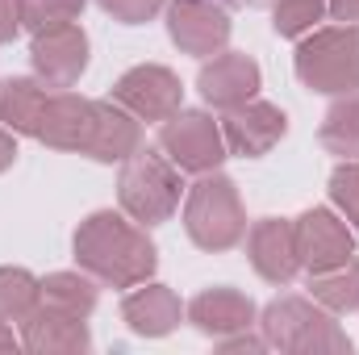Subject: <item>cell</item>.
Here are the masks:
<instances>
[{
  "label": "cell",
  "mask_w": 359,
  "mask_h": 355,
  "mask_svg": "<svg viewBox=\"0 0 359 355\" xmlns=\"http://www.w3.org/2000/svg\"><path fill=\"white\" fill-rule=\"evenodd\" d=\"M76 264L88 272L92 280L113 284V288H134L155 276L159 251L147 239V226L134 217H121L113 209H96L80 222L76 230Z\"/></svg>",
  "instance_id": "cell-1"
},
{
  "label": "cell",
  "mask_w": 359,
  "mask_h": 355,
  "mask_svg": "<svg viewBox=\"0 0 359 355\" xmlns=\"http://www.w3.org/2000/svg\"><path fill=\"white\" fill-rule=\"evenodd\" d=\"M184 230L201 251H230L247 239V209L238 184L222 172H205L184 196Z\"/></svg>",
  "instance_id": "cell-2"
},
{
  "label": "cell",
  "mask_w": 359,
  "mask_h": 355,
  "mask_svg": "<svg viewBox=\"0 0 359 355\" xmlns=\"http://www.w3.org/2000/svg\"><path fill=\"white\" fill-rule=\"evenodd\" d=\"M292 67H297V80L309 92H322V96L359 92V21L309 29L297 46Z\"/></svg>",
  "instance_id": "cell-3"
},
{
  "label": "cell",
  "mask_w": 359,
  "mask_h": 355,
  "mask_svg": "<svg viewBox=\"0 0 359 355\" xmlns=\"http://www.w3.org/2000/svg\"><path fill=\"white\" fill-rule=\"evenodd\" d=\"M264 343L276 351L292 355H326V351H351V339L339 330L330 309L305 301V297H276L264 318H259Z\"/></svg>",
  "instance_id": "cell-4"
},
{
  "label": "cell",
  "mask_w": 359,
  "mask_h": 355,
  "mask_svg": "<svg viewBox=\"0 0 359 355\" xmlns=\"http://www.w3.org/2000/svg\"><path fill=\"white\" fill-rule=\"evenodd\" d=\"M180 168L159 155V151H147L138 147L126 163H121V176H117V201L121 209L138 222V226H159L168 222L180 209Z\"/></svg>",
  "instance_id": "cell-5"
},
{
  "label": "cell",
  "mask_w": 359,
  "mask_h": 355,
  "mask_svg": "<svg viewBox=\"0 0 359 355\" xmlns=\"http://www.w3.org/2000/svg\"><path fill=\"white\" fill-rule=\"evenodd\" d=\"M159 151L188 176L217 172L226 163V134L205 109H176L168 121H159Z\"/></svg>",
  "instance_id": "cell-6"
},
{
  "label": "cell",
  "mask_w": 359,
  "mask_h": 355,
  "mask_svg": "<svg viewBox=\"0 0 359 355\" xmlns=\"http://www.w3.org/2000/svg\"><path fill=\"white\" fill-rule=\"evenodd\" d=\"M292 234H297V260H301V267H305L309 276L330 272V267L347 264V260L355 255V230H351L339 213H330V209H322V205L305 209V213L292 222Z\"/></svg>",
  "instance_id": "cell-7"
},
{
  "label": "cell",
  "mask_w": 359,
  "mask_h": 355,
  "mask_svg": "<svg viewBox=\"0 0 359 355\" xmlns=\"http://www.w3.org/2000/svg\"><path fill=\"white\" fill-rule=\"evenodd\" d=\"M230 13L222 0H172L168 4V34L184 55L213 59L230 42Z\"/></svg>",
  "instance_id": "cell-8"
},
{
  "label": "cell",
  "mask_w": 359,
  "mask_h": 355,
  "mask_svg": "<svg viewBox=\"0 0 359 355\" xmlns=\"http://www.w3.org/2000/svg\"><path fill=\"white\" fill-rule=\"evenodd\" d=\"M113 100L138 121H168L176 109H184V84L163 63H138L113 84Z\"/></svg>",
  "instance_id": "cell-9"
},
{
  "label": "cell",
  "mask_w": 359,
  "mask_h": 355,
  "mask_svg": "<svg viewBox=\"0 0 359 355\" xmlns=\"http://www.w3.org/2000/svg\"><path fill=\"white\" fill-rule=\"evenodd\" d=\"M34 138L42 147H55V151H80V155H88L92 138H96V100L76 96V92H67V88H55L46 96V105H42Z\"/></svg>",
  "instance_id": "cell-10"
},
{
  "label": "cell",
  "mask_w": 359,
  "mask_h": 355,
  "mask_svg": "<svg viewBox=\"0 0 359 355\" xmlns=\"http://www.w3.org/2000/svg\"><path fill=\"white\" fill-rule=\"evenodd\" d=\"M29 63L46 88H72L88 67V34L76 21L38 29L29 46Z\"/></svg>",
  "instance_id": "cell-11"
},
{
  "label": "cell",
  "mask_w": 359,
  "mask_h": 355,
  "mask_svg": "<svg viewBox=\"0 0 359 355\" xmlns=\"http://www.w3.org/2000/svg\"><path fill=\"white\" fill-rule=\"evenodd\" d=\"M259 84H264L259 63L251 55H238V51H222V55L205 59V67L196 76V88L205 96V105H213L222 113L255 100L259 96Z\"/></svg>",
  "instance_id": "cell-12"
},
{
  "label": "cell",
  "mask_w": 359,
  "mask_h": 355,
  "mask_svg": "<svg viewBox=\"0 0 359 355\" xmlns=\"http://www.w3.org/2000/svg\"><path fill=\"white\" fill-rule=\"evenodd\" d=\"M222 134H226V151L230 155L259 159L288 134V113L280 105H268V100H247V105L226 113Z\"/></svg>",
  "instance_id": "cell-13"
},
{
  "label": "cell",
  "mask_w": 359,
  "mask_h": 355,
  "mask_svg": "<svg viewBox=\"0 0 359 355\" xmlns=\"http://www.w3.org/2000/svg\"><path fill=\"white\" fill-rule=\"evenodd\" d=\"M21 347L34 355H84L92 351L88 318L63 314L55 305H38L25 322H21Z\"/></svg>",
  "instance_id": "cell-14"
},
{
  "label": "cell",
  "mask_w": 359,
  "mask_h": 355,
  "mask_svg": "<svg viewBox=\"0 0 359 355\" xmlns=\"http://www.w3.org/2000/svg\"><path fill=\"white\" fill-rule=\"evenodd\" d=\"M247 260L268 284H292L301 260H297V234L284 217H259L247 230Z\"/></svg>",
  "instance_id": "cell-15"
},
{
  "label": "cell",
  "mask_w": 359,
  "mask_h": 355,
  "mask_svg": "<svg viewBox=\"0 0 359 355\" xmlns=\"http://www.w3.org/2000/svg\"><path fill=\"white\" fill-rule=\"evenodd\" d=\"M184 314H188V322L201 335H213V339L238 335V330H251L255 326V301L247 293H238V288H226V284L196 293Z\"/></svg>",
  "instance_id": "cell-16"
},
{
  "label": "cell",
  "mask_w": 359,
  "mask_h": 355,
  "mask_svg": "<svg viewBox=\"0 0 359 355\" xmlns=\"http://www.w3.org/2000/svg\"><path fill=\"white\" fill-rule=\"evenodd\" d=\"M180 318H184V305H180V297L168 288V284H134L130 293H126V301H121V322L134 330V335H142V339H163V335H172L180 326Z\"/></svg>",
  "instance_id": "cell-17"
},
{
  "label": "cell",
  "mask_w": 359,
  "mask_h": 355,
  "mask_svg": "<svg viewBox=\"0 0 359 355\" xmlns=\"http://www.w3.org/2000/svg\"><path fill=\"white\" fill-rule=\"evenodd\" d=\"M142 147V126L130 109L117 100H96V138H92L88 159L96 163H126Z\"/></svg>",
  "instance_id": "cell-18"
},
{
  "label": "cell",
  "mask_w": 359,
  "mask_h": 355,
  "mask_svg": "<svg viewBox=\"0 0 359 355\" xmlns=\"http://www.w3.org/2000/svg\"><path fill=\"white\" fill-rule=\"evenodd\" d=\"M46 96H50V88H46L42 80H25V76L0 80V121H4L13 134H29V138H34Z\"/></svg>",
  "instance_id": "cell-19"
},
{
  "label": "cell",
  "mask_w": 359,
  "mask_h": 355,
  "mask_svg": "<svg viewBox=\"0 0 359 355\" xmlns=\"http://www.w3.org/2000/svg\"><path fill=\"white\" fill-rule=\"evenodd\" d=\"M322 147L339 159H359V92L339 96L322 117Z\"/></svg>",
  "instance_id": "cell-20"
},
{
  "label": "cell",
  "mask_w": 359,
  "mask_h": 355,
  "mask_svg": "<svg viewBox=\"0 0 359 355\" xmlns=\"http://www.w3.org/2000/svg\"><path fill=\"white\" fill-rule=\"evenodd\" d=\"M309 293L330 314H351V309H359V260L351 255L347 264L309 276Z\"/></svg>",
  "instance_id": "cell-21"
},
{
  "label": "cell",
  "mask_w": 359,
  "mask_h": 355,
  "mask_svg": "<svg viewBox=\"0 0 359 355\" xmlns=\"http://www.w3.org/2000/svg\"><path fill=\"white\" fill-rule=\"evenodd\" d=\"M42 301L63 309V314L88 318L96 309V284H92L88 272H50L42 280Z\"/></svg>",
  "instance_id": "cell-22"
},
{
  "label": "cell",
  "mask_w": 359,
  "mask_h": 355,
  "mask_svg": "<svg viewBox=\"0 0 359 355\" xmlns=\"http://www.w3.org/2000/svg\"><path fill=\"white\" fill-rule=\"evenodd\" d=\"M42 305V280L25 267H0V322H25Z\"/></svg>",
  "instance_id": "cell-23"
},
{
  "label": "cell",
  "mask_w": 359,
  "mask_h": 355,
  "mask_svg": "<svg viewBox=\"0 0 359 355\" xmlns=\"http://www.w3.org/2000/svg\"><path fill=\"white\" fill-rule=\"evenodd\" d=\"M326 13V0H271V29L280 38H305Z\"/></svg>",
  "instance_id": "cell-24"
},
{
  "label": "cell",
  "mask_w": 359,
  "mask_h": 355,
  "mask_svg": "<svg viewBox=\"0 0 359 355\" xmlns=\"http://www.w3.org/2000/svg\"><path fill=\"white\" fill-rule=\"evenodd\" d=\"M17 8H21V25L38 34V29H50V25L80 21L84 0H17Z\"/></svg>",
  "instance_id": "cell-25"
},
{
  "label": "cell",
  "mask_w": 359,
  "mask_h": 355,
  "mask_svg": "<svg viewBox=\"0 0 359 355\" xmlns=\"http://www.w3.org/2000/svg\"><path fill=\"white\" fill-rule=\"evenodd\" d=\"M330 201H334V209L347 217V226L359 234V163L355 159H343V163L330 172Z\"/></svg>",
  "instance_id": "cell-26"
},
{
  "label": "cell",
  "mask_w": 359,
  "mask_h": 355,
  "mask_svg": "<svg viewBox=\"0 0 359 355\" xmlns=\"http://www.w3.org/2000/svg\"><path fill=\"white\" fill-rule=\"evenodd\" d=\"M96 4L121 25H142V21H151L163 8V0H96Z\"/></svg>",
  "instance_id": "cell-27"
},
{
  "label": "cell",
  "mask_w": 359,
  "mask_h": 355,
  "mask_svg": "<svg viewBox=\"0 0 359 355\" xmlns=\"http://www.w3.org/2000/svg\"><path fill=\"white\" fill-rule=\"evenodd\" d=\"M17 29H21V8H17V0H0V46L13 42Z\"/></svg>",
  "instance_id": "cell-28"
},
{
  "label": "cell",
  "mask_w": 359,
  "mask_h": 355,
  "mask_svg": "<svg viewBox=\"0 0 359 355\" xmlns=\"http://www.w3.org/2000/svg\"><path fill=\"white\" fill-rule=\"evenodd\" d=\"M217 347H222V351H264L268 343H264V335L255 339V335L238 330V335H222V339H217Z\"/></svg>",
  "instance_id": "cell-29"
},
{
  "label": "cell",
  "mask_w": 359,
  "mask_h": 355,
  "mask_svg": "<svg viewBox=\"0 0 359 355\" xmlns=\"http://www.w3.org/2000/svg\"><path fill=\"white\" fill-rule=\"evenodd\" d=\"M326 8H330V17L343 21V25H355L359 21V0H326Z\"/></svg>",
  "instance_id": "cell-30"
},
{
  "label": "cell",
  "mask_w": 359,
  "mask_h": 355,
  "mask_svg": "<svg viewBox=\"0 0 359 355\" xmlns=\"http://www.w3.org/2000/svg\"><path fill=\"white\" fill-rule=\"evenodd\" d=\"M17 163V138L13 130H0V172H8Z\"/></svg>",
  "instance_id": "cell-31"
},
{
  "label": "cell",
  "mask_w": 359,
  "mask_h": 355,
  "mask_svg": "<svg viewBox=\"0 0 359 355\" xmlns=\"http://www.w3.org/2000/svg\"><path fill=\"white\" fill-rule=\"evenodd\" d=\"M0 351H17V335L8 330V322H0Z\"/></svg>",
  "instance_id": "cell-32"
}]
</instances>
